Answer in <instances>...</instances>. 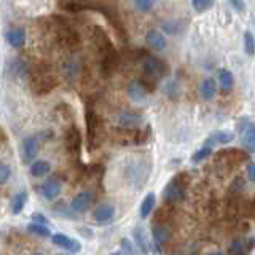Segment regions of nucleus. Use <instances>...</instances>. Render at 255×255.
<instances>
[{
    "label": "nucleus",
    "mask_w": 255,
    "mask_h": 255,
    "mask_svg": "<svg viewBox=\"0 0 255 255\" xmlns=\"http://www.w3.org/2000/svg\"><path fill=\"white\" fill-rule=\"evenodd\" d=\"M29 85L34 94L45 96L56 88L59 85V80L48 66H37L35 69H32V72H30Z\"/></svg>",
    "instance_id": "1"
},
{
    "label": "nucleus",
    "mask_w": 255,
    "mask_h": 255,
    "mask_svg": "<svg viewBox=\"0 0 255 255\" xmlns=\"http://www.w3.org/2000/svg\"><path fill=\"white\" fill-rule=\"evenodd\" d=\"M190 182L188 172H180L171 179L163 190V196L167 203H179L185 198V190Z\"/></svg>",
    "instance_id": "2"
},
{
    "label": "nucleus",
    "mask_w": 255,
    "mask_h": 255,
    "mask_svg": "<svg viewBox=\"0 0 255 255\" xmlns=\"http://www.w3.org/2000/svg\"><path fill=\"white\" fill-rule=\"evenodd\" d=\"M126 177L128 180L133 183L135 188H140L147 182L149 174H150V161L137 158V160H131L126 166Z\"/></svg>",
    "instance_id": "3"
},
{
    "label": "nucleus",
    "mask_w": 255,
    "mask_h": 255,
    "mask_svg": "<svg viewBox=\"0 0 255 255\" xmlns=\"http://www.w3.org/2000/svg\"><path fill=\"white\" fill-rule=\"evenodd\" d=\"M54 21L58 23V26H56V37H58L59 43H61L64 48L70 50V51L78 50L80 45H81V39H80L78 32L75 30L74 27H70L69 24L64 23L62 19L54 18Z\"/></svg>",
    "instance_id": "4"
},
{
    "label": "nucleus",
    "mask_w": 255,
    "mask_h": 255,
    "mask_svg": "<svg viewBox=\"0 0 255 255\" xmlns=\"http://www.w3.org/2000/svg\"><path fill=\"white\" fill-rule=\"evenodd\" d=\"M85 123H86V137H88V149L94 150L99 145L101 133H102V123L99 115L93 108H86L85 112Z\"/></svg>",
    "instance_id": "5"
},
{
    "label": "nucleus",
    "mask_w": 255,
    "mask_h": 255,
    "mask_svg": "<svg viewBox=\"0 0 255 255\" xmlns=\"http://www.w3.org/2000/svg\"><path fill=\"white\" fill-rule=\"evenodd\" d=\"M167 74H169V69H167V64L163 61V59L156 58V56H145L144 77H147L149 80L156 83L158 80L165 78Z\"/></svg>",
    "instance_id": "6"
},
{
    "label": "nucleus",
    "mask_w": 255,
    "mask_h": 255,
    "mask_svg": "<svg viewBox=\"0 0 255 255\" xmlns=\"http://www.w3.org/2000/svg\"><path fill=\"white\" fill-rule=\"evenodd\" d=\"M91 39H93V43H94L96 50L99 51L101 56L117 51L115 46H113L112 40H110V37H108V34H107L104 29H102V27H99V26H94L93 29H91Z\"/></svg>",
    "instance_id": "7"
},
{
    "label": "nucleus",
    "mask_w": 255,
    "mask_h": 255,
    "mask_svg": "<svg viewBox=\"0 0 255 255\" xmlns=\"http://www.w3.org/2000/svg\"><path fill=\"white\" fill-rule=\"evenodd\" d=\"M217 163H233V165H240L242 161H249V153L241 149H226L222 150L215 155Z\"/></svg>",
    "instance_id": "8"
},
{
    "label": "nucleus",
    "mask_w": 255,
    "mask_h": 255,
    "mask_svg": "<svg viewBox=\"0 0 255 255\" xmlns=\"http://www.w3.org/2000/svg\"><path fill=\"white\" fill-rule=\"evenodd\" d=\"M40 150V137L39 135H29L27 139H24L23 142V160L24 163H30L35 160L37 153H39Z\"/></svg>",
    "instance_id": "9"
},
{
    "label": "nucleus",
    "mask_w": 255,
    "mask_h": 255,
    "mask_svg": "<svg viewBox=\"0 0 255 255\" xmlns=\"http://www.w3.org/2000/svg\"><path fill=\"white\" fill-rule=\"evenodd\" d=\"M51 241H53V244H56L58 247H61L66 252H70V254H77L81 251V244L78 241H75L74 238H70L67 235H62V233L53 235Z\"/></svg>",
    "instance_id": "10"
},
{
    "label": "nucleus",
    "mask_w": 255,
    "mask_h": 255,
    "mask_svg": "<svg viewBox=\"0 0 255 255\" xmlns=\"http://www.w3.org/2000/svg\"><path fill=\"white\" fill-rule=\"evenodd\" d=\"M66 145H67V150L70 155L74 156H78L80 155V149H81V134H80V129L75 126H70L69 131L66 134Z\"/></svg>",
    "instance_id": "11"
},
{
    "label": "nucleus",
    "mask_w": 255,
    "mask_h": 255,
    "mask_svg": "<svg viewBox=\"0 0 255 255\" xmlns=\"http://www.w3.org/2000/svg\"><path fill=\"white\" fill-rule=\"evenodd\" d=\"M254 241L251 238H236L228 247V255H247L252 251Z\"/></svg>",
    "instance_id": "12"
},
{
    "label": "nucleus",
    "mask_w": 255,
    "mask_h": 255,
    "mask_svg": "<svg viewBox=\"0 0 255 255\" xmlns=\"http://www.w3.org/2000/svg\"><path fill=\"white\" fill-rule=\"evenodd\" d=\"M118 61H120V56H118L117 51L104 54L101 59V72L104 77H110V75L115 72L118 67Z\"/></svg>",
    "instance_id": "13"
},
{
    "label": "nucleus",
    "mask_w": 255,
    "mask_h": 255,
    "mask_svg": "<svg viewBox=\"0 0 255 255\" xmlns=\"http://www.w3.org/2000/svg\"><path fill=\"white\" fill-rule=\"evenodd\" d=\"M113 215H115V208L110 203H102L93 212V217L97 224H107L113 219Z\"/></svg>",
    "instance_id": "14"
},
{
    "label": "nucleus",
    "mask_w": 255,
    "mask_h": 255,
    "mask_svg": "<svg viewBox=\"0 0 255 255\" xmlns=\"http://www.w3.org/2000/svg\"><path fill=\"white\" fill-rule=\"evenodd\" d=\"M91 203H93V196H91V193L81 192L72 199V203H70V209H72L74 212H85V210L90 209Z\"/></svg>",
    "instance_id": "15"
},
{
    "label": "nucleus",
    "mask_w": 255,
    "mask_h": 255,
    "mask_svg": "<svg viewBox=\"0 0 255 255\" xmlns=\"http://www.w3.org/2000/svg\"><path fill=\"white\" fill-rule=\"evenodd\" d=\"M151 236H153L155 244L163 246L171 240V228L167 226V224H153L151 226Z\"/></svg>",
    "instance_id": "16"
},
{
    "label": "nucleus",
    "mask_w": 255,
    "mask_h": 255,
    "mask_svg": "<svg viewBox=\"0 0 255 255\" xmlns=\"http://www.w3.org/2000/svg\"><path fill=\"white\" fill-rule=\"evenodd\" d=\"M145 42H147L149 46L155 51H163L166 48V39L160 30H155V29L149 30L147 37H145Z\"/></svg>",
    "instance_id": "17"
},
{
    "label": "nucleus",
    "mask_w": 255,
    "mask_h": 255,
    "mask_svg": "<svg viewBox=\"0 0 255 255\" xmlns=\"http://www.w3.org/2000/svg\"><path fill=\"white\" fill-rule=\"evenodd\" d=\"M42 192H43V196L53 201V199H56L61 195V182L58 179H50L48 182L43 183Z\"/></svg>",
    "instance_id": "18"
},
{
    "label": "nucleus",
    "mask_w": 255,
    "mask_h": 255,
    "mask_svg": "<svg viewBox=\"0 0 255 255\" xmlns=\"http://www.w3.org/2000/svg\"><path fill=\"white\" fill-rule=\"evenodd\" d=\"M142 124V115L135 112H124L120 117V126L126 129H134Z\"/></svg>",
    "instance_id": "19"
},
{
    "label": "nucleus",
    "mask_w": 255,
    "mask_h": 255,
    "mask_svg": "<svg viewBox=\"0 0 255 255\" xmlns=\"http://www.w3.org/2000/svg\"><path fill=\"white\" fill-rule=\"evenodd\" d=\"M217 93V85L214 78H206L203 80V83L199 85V96L204 101H210L214 99V96Z\"/></svg>",
    "instance_id": "20"
},
{
    "label": "nucleus",
    "mask_w": 255,
    "mask_h": 255,
    "mask_svg": "<svg viewBox=\"0 0 255 255\" xmlns=\"http://www.w3.org/2000/svg\"><path fill=\"white\" fill-rule=\"evenodd\" d=\"M235 140V134L228 133V131H217L214 133L210 137L206 140L204 145H209V147H214L215 144H230Z\"/></svg>",
    "instance_id": "21"
},
{
    "label": "nucleus",
    "mask_w": 255,
    "mask_h": 255,
    "mask_svg": "<svg viewBox=\"0 0 255 255\" xmlns=\"http://www.w3.org/2000/svg\"><path fill=\"white\" fill-rule=\"evenodd\" d=\"M128 94H129V97H131L133 101L140 102V101H144L145 97H147L149 93L145 91L144 86L140 85L139 80H134V81H131V83L128 85Z\"/></svg>",
    "instance_id": "22"
},
{
    "label": "nucleus",
    "mask_w": 255,
    "mask_h": 255,
    "mask_svg": "<svg viewBox=\"0 0 255 255\" xmlns=\"http://www.w3.org/2000/svg\"><path fill=\"white\" fill-rule=\"evenodd\" d=\"M7 42L15 48L23 46L26 43V30L24 29H12L7 32Z\"/></svg>",
    "instance_id": "23"
},
{
    "label": "nucleus",
    "mask_w": 255,
    "mask_h": 255,
    "mask_svg": "<svg viewBox=\"0 0 255 255\" xmlns=\"http://www.w3.org/2000/svg\"><path fill=\"white\" fill-rule=\"evenodd\" d=\"M155 203H156L155 193H147V195H145V198L142 199V203H140L139 215L142 217V219H147L151 210L155 209Z\"/></svg>",
    "instance_id": "24"
},
{
    "label": "nucleus",
    "mask_w": 255,
    "mask_h": 255,
    "mask_svg": "<svg viewBox=\"0 0 255 255\" xmlns=\"http://www.w3.org/2000/svg\"><path fill=\"white\" fill-rule=\"evenodd\" d=\"M50 171H51L50 163L45 160H37L32 163V166H30V174L34 177H43V176L50 174Z\"/></svg>",
    "instance_id": "25"
},
{
    "label": "nucleus",
    "mask_w": 255,
    "mask_h": 255,
    "mask_svg": "<svg viewBox=\"0 0 255 255\" xmlns=\"http://www.w3.org/2000/svg\"><path fill=\"white\" fill-rule=\"evenodd\" d=\"M219 83H220V88L224 90L225 93H228V91H231L233 85H235V77H233V74L230 70L222 69L219 70Z\"/></svg>",
    "instance_id": "26"
},
{
    "label": "nucleus",
    "mask_w": 255,
    "mask_h": 255,
    "mask_svg": "<svg viewBox=\"0 0 255 255\" xmlns=\"http://www.w3.org/2000/svg\"><path fill=\"white\" fill-rule=\"evenodd\" d=\"M27 198H29V195H27V192H19L18 195H15V198H13V201H12V212L15 215H18L23 212V209H24V206L27 203Z\"/></svg>",
    "instance_id": "27"
},
{
    "label": "nucleus",
    "mask_w": 255,
    "mask_h": 255,
    "mask_svg": "<svg viewBox=\"0 0 255 255\" xmlns=\"http://www.w3.org/2000/svg\"><path fill=\"white\" fill-rule=\"evenodd\" d=\"M134 240H135V244H137L139 247V252L142 255H149V244H147V238H145V233H144V228H135L134 230Z\"/></svg>",
    "instance_id": "28"
},
{
    "label": "nucleus",
    "mask_w": 255,
    "mask_h": 255,
    "mask_svg": "<svg viewBox=\"0 0 255 255\" xmlns=\"http://www.w3.org/2000/svg\"><path fill=\"white\" fill-rule=\"evenodd\" d=\"M241 135H242L244 147H246L249 151H254V149H255V128H254V124L252 123L249 124L247 129Z\"/></svg>",
    "instance_id": "29"
},
{
    "label": "nucleus",
    "mask_w": 255,
    "mask_h": 255,
    "mask_svg": "<svg viewBox=\"0 0 255 255\" xmlns=\"http://www.w3.org/2000/svg\"><path fill=\"white\" fill-rule=\"evenodd\" d=\"M32 235L39 236V238H50L51 236V231L48 230L46 225H42V224H35V222H30L29 226H27Z\"/></svg>",
    "instance_id": "30"
},
{
    "label": "nucleus",
    "mask_w": 255,
    "mask_h": 255,
    "mask_svg": "<svg viewBox=\"0 0 255 255\" xmlns=\"http://www.w3.org/2000/svg\"><path fill=\"white\" fill-rule=\"evenodd\" d=\"M244 51L247 53V56H254L255 53V40L252 32H244Z\"/></svg>",
    "instance_id": "31"
},
{
    "label": "nucleus",
    "mask_w": 255,
    "mask_h": 255,
    "mask_svg": "<svg viewBox=\"0 0 255 255\" xmlns=\"http://www.w3.org/2000/svg\"><path fill=\"white\" fill-rule=\"evenodd\" d=\"M214 3H215V0H192L193 8L196 10L198 13L208 12V10H210L214 7Z\"/></svg>",
    "instance_id": "32"
},
{
    "label": "nucleus",
    "mask_w": 255,
    "mask_h": 255,
    "mask_svg": "<svg viewBox=\"0 0 255 255\" xmlns=\"http://www.w3.org/2000/svg\"><path fill=\"white\" fill-rule=\"evenodd\" d=\"M133 2H134V7L137 8V12H140V13H149L150 10L155 7L156 0H133Z\"/></svg>",
    "instance_id": "33"
},
{
    "label": "nucleus",
    "mask_w": 255,
    "mask_h": 255,
    "mask_svg": "<svg viewBox=\"0 0 255 255\" xmlns=\"http://www.w3.org/2000/svg\"><path fill=\"white\" fill-rule=\"evenodd\" d=\"M210 153H212V147H209V145H204V147H201V149L196 151V153L192 156V161L193 163H201V161H204L206 158H208Z\"/></svg>",
    "instance_id": "34"
},
{
    "label": "nucleus",
    "mask_w": 255,
    "mask_h": 255,
    "mask_svg": "<svg viewBox=\"0 0 255 255\" xmlns=\"http://www.w3.org/2000/svg\"><path fill=\"white\" fill-rule=\"evenodd\" d=\"M10 176H12V169L7 163H2L0 161V185H5L8 182Z\"/></svg>",
    "instance_id": "35"
},
{
    "label": "nucleus",
    "mask_w": 255,
    "mask_h": 255,
    "mask_svg": "<svg viewBox=\"0 0 255 255\" xmlns=\"http://www.w3.org/2000/svg\"><path fill=\"white\" fill-rule=\"evenodd\" d=\"M244 188H246V180H244L242 177H236L231 183V192L241 193V192H244Z\"/></svg>",
    "instance_id": "36"
},
{
    "label": "nucleus",
    "mask_w": 255,
    "mask_h": 255,
    "mask_svg": "<svg viewBox=\"0 0 255 255\" xmlns=\"http://www.w3.org/2000/svg\"><path fill=\"white\" fill-rule=\"evenodd\" d=\"M120 246H121V254H124V255H137L135 254V251H134V247H133V244L129 242L126 238H123L121 240V242H120Z\"/></svg>",
    "instance_id": "37"
},
{
    "label": "nucleus",
    "mask_w": 255,
    "mask_h": 255,
    "mask_svg": "<svg viewBox=\"0 0 255 255\" xmlns=\"http://www.w3.org/2000/svg\"><path fill=\"white\" fill-rule=\"evenodd\" d=\"M244 214H247L249 217H252L254 215V201L252 199H244Z\"/></svg>",
    "instance_id": "38"
},
{
    "label": "nucleus",
    "mask_w": 255,
    "mask_h": 255,
    "mask_svg": "<svg viewBox=\"0 0 255 255\" xmlns=\"http://www.w3.org/2000/svg\"><path fill=\"white\" fill-rule=\"evenodd\" d=\"M230 5L238 12H244L246 10V3H244V0H228Z\"/></svg>",
    "instance_id": "39"
},
{
    "label": "nucleus",
    "mask_w": 255,
    "mask_h": 255,
    "mask_svg": "<svg viewBox=\"0 0 255 255\" xmlns=\"http://www.w3.org/2000/svg\"><path fill=\"white\" fill-rule=\"evenodd\" d=\"M32 222H35V224H42V225H48V219L43 214H34L32 215Z\"/></svg>",
    "instance_id": "40"
},
{
    "label": "nucleus",
    "mask_w": 255,
    "mask_h": 255,
    "mask_svg": "<svg viewBox=\"0 0 255 255\" xmlns=\"http://www.w3.org/2000/svg\"><path fill=\"white\" fill-rule=\"evenodd\" d=\"M247 179L251 182L255 180V166H254V163H249V165H247Z\"/></svg>",
    "instance_id": "41"
},
{
    "label": "nucleus",
    "mask_w": 255,
    "mask_h": 255,
    "mask_svg": "<svg viewBox=\"0 0 255 255\" xmlns=\"http://www.w3.org/2000/svg\"><path fill=\"white\" fill-rule=\"evenodd\" d=\"M208 255H224L220 251H214V252H209Z\"/></svg>",
    "instance_id": "42"
},
{
    "label": "nucleus",
    "mask_w": 255,
    "mask_h": 255,
    "mask_svg": "<svg viewBox=\"0 0 255 255\" xmlns=\"http://www.w3.org/2000/svg\"><path fill=\"white\" fill-rule=\"evenodd\" d=\"M56 255H74V254H70V252H61V254H56Z\"/></svg>",
    "instance_id": "43"
},
{
    "label": "nucleus",
    "mask_w": 255,
    "mask_h": 255,
    "mask_svg": "<svg viewBox=\"0 0 255 255\" xmlns=\"http://www.w3.org/2000/svg\"><path fill=\"white\" fill-rule=\"evenodd\" d=\"M5 137H3V131H2V129H0V140H3Z\"/></svg>",
    "instance_id": "44"
},
{
    "label": "nucleus",
    "mask_w": 255,
    "mask_h": 255,
    "mask_svg": "<svg viewBox=\"0 0 255 255\" xmlns=\"http://www.w3.org/2000/svg\"><path fill=\"white\" fill-rule=\"evenodd\" d=\"M110 255H123L121 252H113V254H110Z\"/></svg>",
    "instance_id": "45"
},
{
    "label": "nucleus",
    "mask_w": 255,
    "mask_h": 255,
    "mask_svg": "<svg viewBox=\"0 0 255 255\" xmlns=\"http://www.w3.org/2000/svg\"><path fill=\"white\" fill-rule=\"evenodd\" d=\"M34 255H42V254H34Z\"/></svg>",
    "instance_id": "46"
}]
</instances>
